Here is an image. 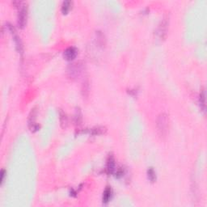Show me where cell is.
I'll return each mask as SVG.
<instances>
[{"label": "cell", "instance_id": "16", "mask_svg": "<svg viewBox=\"0 0 207 207\" xmlns=\"http://www.w3.org/2000/svg\"><path fill=\"white\" fill-rule=\"evenodd\" d=\"M5 175H6V171L4 170V169H3V170L1 171V185H3V181H4V177H5Z\"/></svg>", "mask_w": 207, "mask_h": 207}, {"label": "cell", "instance_id": "8", "mask_svg": "<svg viewBox=\"0 0 207 207\" xmlns=\"http://www.w3.org/2000/svg\"><path fill=\"white\" fill-rule=\"evenodd\" d=\"M72 2L71 1H69V0H67V1H64L62 4V12L63 14H67L69 12L70 10L72 8Z\"/></svg>", "mask_w": 207, "mask_h": 207}, {"label": "cell", "instance_id": "4", "mask_svg": "<svg viewBox=\"0 0 207 207\" xmlns=\"http://www.w3.org/2000/svg\"><path fill=\"white\" fill-rule=\"evenodd\" d=\"M82 70H83V67H82L81 63L76 62V63L70 65L68 70H67V72H68L69 77H71V79H75L80 74Z\"/></svg>", "mask_w": 207, "mask_h": 207}, {"label": "cell", "instance_id": "7", "mask_svg": "<svg viewBox=\"0 0 207 207\" xmlns=\"http://www.w3.org/2000/svg\"><path fill=\"white\" fill-rule=\"evenodd\" d=\"M115 167H116V163H115V159L112 155H109V158L107 159L106 163V172L108 174H111L115 171Z\"/></svg>", "mask_w": 207, "mask_h": 207}, {"label": "cell", "instance_id": "1", "mask_svg": "<svg viewBox=\"0 0 207 207\" xmlns=\"http://www.w3.org/2000/svg\"><path fill=\"white\" fill-rule=\"evenodd\" d=\"M156 128L160 138H164L167 135L169 128V117L168 114L162 113L159 115L156 121Z\"/></svg>", "mask_w": 207, "mask_h": 207}, {"label": "cell", "instance_id": "10", "mask_svg": "<svg viewBox=\"0 0 207 207\" xmlns=\"http://www.w3.org/2000/svg\"><path fill=\"white\" fill-rule=\"evenodd\" d=\"M112 197V189L110 187H107L103 193V202L108 203Z\"/></svg>", "mask_w": 207, "mask_h": 207}, {"label": "cell", "instance_id": "12", "mask_svg": "<svg viewBox=\"0 0 207 207\" xmlns=\"http://www.w3.org/2000/svg\"><path fill=\"white\" fill-rule=\"evenodd\" d=\"M147 178L150 182H155L156 180V173L153 168H150L147 170Z\"/></svg>", "mask_w": 207, "mask_h": 207}, {"label": "cell", "instance_id": "9", "mask_svg": "<svg viewBox=\"0 0 207 207\" xmlns=\"http://www.w3.org/2000/svg\"><path fill=\"white\" fill-rule=\"evenodd\" d=\"M199 103L201 109H202V111H205V91L204 89L202 90L201 93H200L199 96Z\"/></svg>", "mask_w": 207, "mask_h": 207}, {"label": "cell", "instance_id": "6", "mask_svg": "<svg viewBox=\"0 0 207 207\" xmlns=\"http://www.w3.org/2000/svg\"><path fill=\"white\" fill-rule=\"evenodd\" d=\"M78 54V49L75 47L71 46L68 47L64 50L63 53V56H64L65 59L68 60V61H72L76 58Z\"/></svg>", "mask_w": 207, "mask_h": 207}, {"label": "cell", "instance_id": "11", "mask_svg": "<svg viewBox=\"0 0 207 207\" xmlns=\"http://www.w3.org/2000/svg\"><path fill=\"white\" fill-rule=\"evenodd\" d=\"M59 118H60V123H61V126H62V128H66L67 126V117L66 115L64 112L62 110H60L59 112Z\"/></svg>", "mask_w": 207, "mask_h": 207}, {"label": "cell", "instance_id": "14", "mask_svg": "<svg viewBox=\"0 0 207 207\" xmlns=\"http://www.w3.org/2000/svg\"><path fill=\"white\" fill-rule=\"evenodd\" d=\"M82 121V114L81 112L79 110V109H78L76 110V113L74 114V123L76 125H80Z\"/></svg>", "mask_w": 207, "mask_h": 207}, {"label": "cell", "instance_id": "17", "mask_svg": "<svg viewBox=\"0 0 207 207\" xmlns=\"http://www.w3.org/2000/svg\"><path fill=\"white\" fill-rule=\"evenodd\" d=\"M123 171H122V169H121V168H119L118 170L116 172V177H121V176H123Z\"/></svg>", "mask_w": 207, "mask_h": 207}, {"label": "cell", "instance_id": "13", "mask_svg": "<svg viewBox=\"0 0 207 207\" xmlns=\"http://www.w3.org/2000/svg\"><path fill=\"white\" fill-rule=\"evenodd\" d=\"M106 131V129L104 127H102V126H97V127H95L91 130V133L93 135H100V134H102L104 132Z\"/></svg>", "mask_w": 207, "mask_h": 207}, {"label": "cell", "instance_id": "2", "mask_svg": "<svg viewBox=\"0 0 207 207\" xmlns=\"http://www.w3.org/2000/svg\"><path fill=\"white\" fill-rule=\"evenodd\" d=\"M14 4H17L16 7L19 8L17 16V25L19 27L23 28L26 25V22H27V4L24 3V2H14Z\"/></svg>", "mask_w": 207, "mask_h": 207}, {"label": "cell", "instance_id": "15", "mask_svg": "<svg viewBox=\"0 0 207 207\" xmlns=\"http://www.w3.org/2000/svg\"><path fill=\"white\" fill-rule=\"evenodd\" d=\"M82 92H83V96H84L85 95V92H87V94L88 95L89 93V84L88 82H84V84H83V88H82Z\"/></svg>", "mask_w": 207, "mask_h": 207}, {"label": "cell", "instance_id": "5", "mask_svg": "<svg viewBox=\"0 0 207 207\" xmlns=\"http://www.w3.org/2000/svg\"><path fill=\"white\" fill-rule=\"evenodd\" d=\"M37 108H33L30 112L29 117H28V127L30 130L35 132L39 130L40 126L36 123V119H37Z\"/></svg>", "mask_w": 207, "mask_h": 207}, {"label": "cell", "instance_id": "3", "mask_svg": "<svg viewBox=\"0 0 207 207\" xmlns=\"http://www.w3.org/2000/svg\"><path fill=\"white\" fill-rule=\"evenodd\" d=\"M168 24H169V20L167 16L161 20L160 23L159 24L158 28L156 31V34L158 36L159 39H164L168 33Z\"/></svg>", "mask_w": 207, "mask_h": 207}]
</instances>
